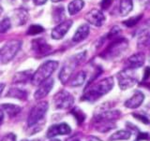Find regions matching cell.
<instances>
[{
	"label": "cell",
	"mask_w": 150,
	"mask_h": 141,
	"mask_svg": "<svg viewBox=\"0 0 150 141\" xmlns=\"http://www.w3.org/2000/svg\"><path fill=\"white\" fill-rule=\"evenodd\" d=\"M114 78L108 77L96 83H93L86 89L83 95V100L88 102H95L103 95H107L114 87Z\"/></svg>",
	"instance_id": "obj_1"
},
{
	"label": "cell",
	"mask_w": 150,
	"mask_h": 141,
	"mask_svg": "<svg viewBox=\"0 0 150 141\" xmlns=\"http://www.w3.org/2000/svg\"><path fill=\"white\" fill-rule=\"evenodd\" d=\"M86 57V51H82V53L72 55L64 63L62 68L59 72V79L63 84H66L69 79L71 78L74 70L81 64Z\"/></svg>",
	"instance_id": "obj_2"
},
{
	"label": "cell",
	"mask_w": 150,
	"mask_h": 141,
	"mask_svg": "<svg viewBox=\"0 0 150 141\" xmlns=\"http://www.w3.org/2000/svg\"><path fill=\"white\" fill-rule=\"evenodd\" d=\"M58 67L57 61H47L43 63L40 67L37 69V71L33 74V77L31 79V82L34 85H40L46 79H50L51 75L53 74L56 68Z\"/></svg>",
	"instance_id": "obj_3"
},
{
	"label": "cell",
	"mask_w": 150,
	"mask_h": 141,
	"mask_svg": "<svg viewBox=\"0 0 150 141\" xmlns=\"http://www.w3.org/2000/svg\"><path fill=\"white\" fill-rule=\"evenodd\" d=\"M128 48V40L124 37H115L100 54V57L106 60H112L119 56Z\"/></svg>",
	"instance_id": "obj_4"
},
{
	"label": "cell",
	"mask_w": 150,
	"mask_h": 141,
	"mask_svg": "<svg viewBox=\"0 0 150 141\" xmlns=\"http://www.w3.org/2000/svg\"><path fill=\"white\" fill-rule=\"evenodd\" d=\"M22 47V41L18 39H12L5 43L0 48V64H8L15 57Z\"/></svg>",
	"instance_id": "obj_5"
},
{
	"label": "cell",
	"mask_w": 150,
	"mask_h": 141,
	"mask_svg": "<svg viewBox=\"0 0 150 141\" xmlns=\"http://www.w3.org/2000/svg\"><path fill=\"white\" fill-rule=\"evenodd\" d=\"M48 109H49V105L46 101L40 102L39 104L33 107L27 118L28 127H32V126L44 121V117L46 115V112L48 110Z\"/></svg>",
	"instance_id": "obj_6"
},
{
	"label": "cell",
	"mask_w": 150,
	"mask_h": 141,
	"mask_svg": "<svg viewBox=\"0 0 150 141\" xmlns=\"http://www.w3.org/2000/svg\"><path fill=\"white\" fill-rule=\"evenodd\" d=\"M116 78L120 89L123 91L132 88L138 82V78L134 72V69L130 68H125L122 71L118 72Z\"/></svg>",
	"instance_id": "obj_7"
},
{
	"label": "cell",
	"mask_w": 150,
	"mask_h": 141,
	"mask_svg": "<svg viewBox=\"0 0 150 141\" xmlns=\"http://www.w3.org/2000/svg\"><path fill=\"white\" fill-rule=\"evenodd\" d=\"M53 103L55 109H67L74 104V97L69 92L61 90L54 95L53 98Z\"/></svg>",
	"instance_id": "obj_8"
},
{
	"label": "cell",
	"mask_w": 150,
	"mask_h": 141,
	"mask_svg": "<svg viewBox=\"0 0 150 141\" xmlns=\"http://www.w3.org/2000/svg\"><path fill=\"white\" fill-rule=\"evenodd\" d=\"M121 116L119 110H110V109H103L96 112L94 115V120L95 123H107V121H112L114 120L118 119Z\"/></svg>",
	"instance_id": "obj_9"
},
{
	"label": "cell",
	"mask_w": 150,
	"mask_h": 141,
	"mask_svg": "<svg viewBox=\"0 0 150 141\" xmlns=\"http://www.w3.org/2000/svg\"><path fill=\"white\" fill-rule=\"evenodd\" d=\"M84 19H86V21L89 25L96 26V27L102 26V25L105 22L104 14H103V12L100 9H98V8H93L91 11H89L86 14Z\"/></svg>",
	"instance_id": "obj_10"
},
{
	"label": "cell",
	"mask_w": 150,
	"mask_h": 141,
	"mask_svg": "<svg viewBox=\"0 0 150 141\" xmlns=\"http://www.w3.org/2000/svg\"><path fill=\"white\" fill-rule=\"evenodd\" d=\"M71 132V128L70 126L65 123H58L52 125L49 127L48 131L46 133V137L48 138H53L56 135H69Z\"/></svg>",
	"instance_id": "obj_11"
},
{
	"label": "cell",
	"mask_w": 150,
	"mask_h": 141,
	"mask_svg": "<svg viewBox=\"0 0 150 141\" xmlns=\"http://www.w3.org/2000/svg\"><path fill=\"white\" fill-rule=\"evenodd\" d=\"M54 79H52V78L46 79V81H44L42 83H40L39 85V88L37 89V91L34 93L35 99L40 100L48 95L49 93L54 87Z\"/></svg>",
	"instance_id": "obj_12"
},
{
	"label": "cell",
	"mask_w": 150,
	"mask_h": 141,
	"mask_svg": "<svg viewBox=\"0 0 150 141\" xmlns=\"http://www.w3.org/2000/svg\"><path fill=\"white\" fill-rule=\"evenodd\" d=\"M71 26H72L71 20H68V21H64L62 22H60L59 25H56L53 29V31H52V34H51L52 37L56 40L63 39Z\"/></svg>",
	"instance_id": "obj_13"
},
{
	"label": "cell",
	"mask_w": 150,
	"mask_h": 141,
	"mask_svg": "<svg viewBox=\"0 0 150 141\" xmlns=\"http://www.w3.org/2000/svg\"><path fill=\"white\" fill-rule=\"evenodd\" d=\"M32 50L38 55H46L50 53L52 48L44 39L40 37L32 41Z\"/></svg>",
	"instance_id": "obj_14"
},
{
	"label": "cell",
	"mask_w": 150,
	"mask_h": 141,
	"mask_svg": "<svg viewBox=\"0 0 150 141\" xmlns=\"http://www.w3.org/2000/svg\"><path fill=\"white\" fill-rule=\"evenodd\" d=\"M145 62V55L143 53H134L128 58L126 63L127 68L130 69H136L142 67Z\"/></svg>",
	"instance_id": "obj_15"
},
{
	"label": "cell",
	"mask_w": 150,
	"mask_h": 141,
	"mask_svg": "<svg viewBox=\"0 0 150 141\" xmlns=\"http://www.w3.org/2000/svg\"><path fill=\"white\" fill-rule=\"evenodd\" d=\"M144 100V95L141 91H135L133 95L125 102V107L130 109L139 107Z\"/></svg>",
	"instance_id": "obj_16"
},
{
	"label": "cell",
	"mask_w": 150,
	"mask_h": 141,
	"mask_svg": "<svg viewBox=\"0 0 150 141\" xmlns=\"http://www.w3.org/2000/svg\"><path fill=\"white\" fill-rule=\"evenodd\" d=\"M89 33H90V27L87 23H83V25H80L77 31L75 32V34L72 37V41L75 43H79L83 40H84L88 36Z\"/></svg>",
	"instance_id": "obj_17"
},
{
	"label": "cell",
	"mask_w": 150,
	"mask_h": 141,
	"mask_svg": "<svg viewBox=\"0 0 150 141\" xmlns=\"http://www.w3.org/2000/svg\"><path fill=\"white\" fill-rule=\"evenodd\" d=\"M7 97H11V98H16L19 100H26L28 93L25 90L20 88H11L8 90V92L6 95Z\"/></svg>",
	"instance_id": "obj_18"
},
{
	"label": "cell",
	"mask_w": 150,
	"mask_h": 141,
	"mask_svg": "<svg viewBox=\"0 0 150 141\" xmlns=\"http://www.w3.org/2000/svg\"><path fill=\"white\" fill-rule=\"evenodd\" d=\"M33 74L31 70H26V71L18 72L15 74V76L13 77V82L14 83H25L32 79Z\"/></svg>",
	"instance_id": "obj_19"
},
{
	"label": "cell",
	"mask_w": 150,
	"mask_h": 141,
	"mask_svg": "<svg viewBox=\"0 0 150 141\" xmlns=\"http://www.w3.org/2000/svg\"><path fill=\"white\" fill-rule=\"evenodd\" d=\"M150 46V32L143 31L140 33L137 40V47L139 49H145Z\"/></svg>",
	"instance_id": "obj_20"
},
{
	"label": "cell",
	"mask_w": 150,
	"mask_h": 141,
	"mask_svg": "<svg viewBox=\"0 0 150 141\" xmlns=\"http://www.w3.org/2000/svg\"><path fill=\"white\" fill-rule=\"evenodd\" d=\"M86 79V73L84 71H79L77 74H75L69 81V86L71 87H79L82 86L84 83V81Z\"/></svg>",
	"instance_id": "obj_21"
},
{
	"label": "cell",
	"mask_w": 150,
	"mask_h": 141,
	"mask_svg": "<svg viewBox=\"0 0 150 141\" xmlns=\"http://www.w3.org/2000/svg\"><path fill=\"white\" fill-rule=\"evenodd\" d=\"M83 6H84L83 0H72L68 6V11L69 15H75V14H77L78 12L82 11Z\"/></svg>",
	"instance_id": "obj_22"
},
{
	"label": "cell",
	"mask_w": 150,
	"mask_h": 141,
	"mask_svg": "<svg viewBox=\"0 0 150 141\" xmlns=\"http://www.w3.org/2000/svg\"><path fill=\"white\" fill-rule=\"evenodd\" d=\"M133 8V0H121L119 5V12L121 16H127Z\"/></svg>",
	"instance_id": "obj_23"
},
{
	"label": "cell",
	"mask_w": 150,
	"mask_h": 141,
	"mask_svg": "<svg viewBox=\"0 0 150 141\" xmlns=\"http://www.w3.org/2000/svg\"><path fill=\"white\" fill-rule=\"evenodd\" d=\"M131 137V132L129 130H120L112 134L109 137L110 141H117V140H128Z\"/></svg>",
	"instance_id": "obj_24"
},
{
	"label": "cell",
	"mask_w": 150,
	"mask_h": 141,
	"mask_svg": "<svg viewBox=\"0 0 150 141\" xmlns=\"http://www.w3.org/2000/svg\"><path fill=\"white\" fill-rule=\"evenodd\" d=\"M1 109L6 111L8 113V115L11 117V118H12V117H14V116H16L19 112L22 110V109L20 107H18L16 105H13V104H2Z\"/></svg>",
	"instance_id": "obj_25"
},
{
	"label": "cell",
	"mask_w": 150,
	"mask_h": 141,
	"mask_svg": "<svg viewBox=\"0 0 150 141\" xmlns=\"http://www.w3.org/2000/svg\"><path fill=\"white\" fill-rule=\"evenodd\" d=\"M65 18V9L64 7H55L53 11V19L55 22H64Z\"/></svg>",
	"instance_id": "obj_26"
},
{
	"label": "cell",
	"mask_w": 150,
	"mask_h": 141,
	"mask_svg": "<svg viewBox=\"0 0 150 141\" xmlns=\"http://www.w3.org/2000/svg\"><path fill=\"white\" fill-rule=\"evenodd\" d=\"M115 128V124L112 121H107V123H100L97 125V130L102 133H106L108 131Z\"/></svg>",
	"instance_id": "obj_27"
},
{
	"label": "cell",
	"mask_w": 150,
	"mask_h": 141,
	"mask_svg": "<svg viewBox=\"0 0 150 141\" xmlns=\"http://www.w3.org/2000/svg\"><path fill=\"white\" fill-rule=\"evenodd\" d=\"M17 13V22H19V25H25V22L28 19V13L25 9H18L16 11Z\"/></svg>",
	"instance_id": "obj_28"
},
{
	"label": "cell",
	"mask_w": 150,
	"mask_h": 141,
	"mask_svg": "<svg viewBox=\"0 0 150 141\" xmlns=\"http://www.w3.org/2000/svg\"><path fill=\"white\" fill-rule=\"evenodd\" d=\"M71 114L75 117V119L79 123H82L83 121L86 120V114L83 113V110H81L79 107H74L71 110Z\"/></svg>",
	"instance_id": "obj_29"
},
{
	"label": "cell",
	"mask_w": 150,
	"mask_h": 141,
	"mask_svg": "<svg viewBox=\"0 0 150 141\" xmlns=\"http://www.w3.org/2000/svg\"><path fill=\"white\" fill-rule=\"evenodd\" d=\"M11 28V22L9 18H5L2 21H0V33L1 34L8 32Z\"/></svg>",
	"instance_id": "obj_30"
},
{
	"label": "cell",
	"mask_w": 150,
	"mask_h": 141,
	"mask_svg": "<svg viewBox=\"0 0 150 141\" xmlns=\"http://www.w3.org/2000/svg\"><path fill=\"white\" fill-rule=\"evenodd\" d=\"M142 17H143L142 14H140V15H138V16L131 17V18L128 19V20L124 21L123 22V25H126L127 27H133L134 25H136L140 22V20L142 19Z\"/></svg>",
	"instance_id": "obj_31"
},
{
	"label": "cell",
	"mask_w": 150,
	"mask_h": 141,
	"mask_svg": "<svg viewBox=\"0 0 150 141\" xmlns=\"http://www.w3.org/2000/svg\"><path fill=\"white\" fill-rule=\"evenodd\" d=\"M43 31H44V29L42 26L34 25L29 27V29L27 31V34L28 35H38V34H40V33H42Z\"/></svg>",
	"instance_id": "obj_32"
},
{
	"label": "cell",
	"mask_w": 150,
	"mask_h": 141,
	"mask_svg": "<svg viewBox=\"0 0 150 141\" xmlns=\"http://www.w3.org/2000/svg\"><path fill=\"white\" fill-rule=\"evenodd\" d=\"M120 32H121V29L118 26H114L110 30V32L108 33L107 39H115V37L118 36V35L120 34Z\"/></svg>",
	"instance_id": "obj_33"
},
{
	"label": "cell",
	"mask_w": 150,
	"mask_h": 141,
	"mask_svg": "<svg viewBox=\"0 0 150 141\" xmlns=\"http://www.w3.org/2000/svg\"><path fill=\"white\" fill-rule=\"evenodd\" d=\"M132 116L134 117V118H136L137 120H139L140 121H142L143 123H145V124H148L150 123L149 119L147 118L146 116H144L143 114H140V113H133Z\"/></svg>",
	"instance_id": "obj_34"
},
{
	"label": "cell",
	"mask_w": 150,
	"mask_h": 141,
	"mask_svg": "<svg viewBox=\"0 0 150 141\" xmlns=\"http://www.w3.org/2000/svg\"><path fill=\"white\" fill-rule=\"evenodd\" d=\"M141 140H150V135L148 133H142L138 130V134L136 135V139L134 141H141Z\"/></svg>",
	"instance_id": "obj_35"
},
{
	"label": "cell",
	"mask_w": 150,
	"mask_h": 141,
	"mask_svg": "<svg viewBox=\"0 0 150 141\" xmlns=\"http://www.w3.org/2000/svg\"><path fill=\"white\" fill-rule=\"evenodd\" d=\"M1 141H16V135H14V134H12V133L7 134L1 139Z\"/></svg>",
	"instance_id": "obj_36"
},
{
	"label": "cell",
	"mask_w": 150,
	"mask_h": 141,
	"mask_svg": "<svg viewBox=\"0 0 150 141\" xmlns=\"http://www.w3.org/2000/svg\"><path fill=\"white\" fill-rule=\"evenodd\" d=\"M111 3H112V0H102L101 1V8H103V9H106V8H108L110 7V5H111Z\"/></svg>",
	"instance_id": "obj_37"
},
{
	"label": "cell",
	"mask_w": 150,
	"mask_h": 141,
	"mask_svg": "<svg viewBox=\"0 0 150 141\" xmlns=\"http://www.w3.org/2000/svg\"><path fill=\"white\" fill-rule=\"evenodd\" d=\"M150 77V67H146L144 72V81H146V79Z\"/></svg>",
	"instance_id": "obj_38"
},
{
	"label": "cell",
	"mask_w": 150,
	"mask_h": 141,
	"mask_svg": "<svg viewBox=\"0 0 150 141\" xmlns=\"http://www.w3.org/2000/svg\"><path fill=\"white\" fill-rule=\"evenodd\" d=\"M33 2L36 6H42L47 2V0H33Z\"/></svg>",
	"instance_id": "obj_39"
},
{
	"label": "cell",
	"mask_w": 150,
	"mask_h": 141,
	"mask_svg": "<svg viewBox=\"0 0 150 141\" xmlns=\"http://www.w3.org/2000/svg\"><path fill=\"white\" fill-rule=\"evenodd\" d=\"M86 141H102V140L97 137H94V135H90V137H88Z\"/></svg>",
	"instance_id": "obj_40"
},
{
	"label": "cell",
	"mask_w": 150,
	"mask_h": 141,
	"mask_svg": "<svg viewBox=\"0 0 150 141\" xmlns=\"http://www.w3.org/2000/svg\"><path fill=\"white\" fill-rule=\"evenodd\" d=\"M3 120H4V112L2 111V109H0V125L3 123Z\"/></svg>",
	"instance_id": "obj_41"
},
{
	"label": "cell",
	"mask_w": 150,
	"mask_h": 141,
	"mask_svg": "<svg viewBox=\"0 0 150 141\" xmlns=\"http://www.w3.org/2000/svg\"><path fill=\"white\" fill-rule=\"evenodd\" d=\"M5 83H0V96H1V95H2V93H3V91H4V89H5Z\"/></svg>",
	"instance_id": "obj_42"
},
{
	"label": "cell",
	"mask_w": 150,
	"mask_h": 141,
	"mask_svg": "<svg viewBox=\"0 0 150 141\" xmlns=\"http://www.w3.org/2000/svg\"><path fill=\"white\" fill-rule=\"evenodd\" d=\"M2 13H3V8H2L1 5H0V16L2 15Z\"/></svg>",
	"instance_id": "obj_43"
},
{
	"label": "cell",
	"mask_w": 150,
	"mask_h": 141,
	"mask_svg": "<svg viewBox=\"0 0 150 141\" xmlns=\"http://www.w3.org/2000/svg\"><path fill=\"white\" fill-rule=\"evenodd\" d=\"M50 141H60L59 139H56V138H54V139H52V140H50Z\"/></svg>",
	"instance_id": "obj_44"
},
{
	"label": "cell",
	"mask_w": 150,
	"mask_h": 141,
	"mask_svg": "<svg viewBox=\"0 0 150 141\" xmlns=\"http://www.w3.org/2000/svg\"><path fill=\"white\" fill-rule=\"evenodd\" d=\"M53 2H59V1H61V0H52Z\"/></svg>",
	"instance_id": "obj_45"
},
{
	"label": "cell",
	"mask_w": 150,
	"mask_h": 141,
	"mask_svg": "<svg viewBox=\"0 0 150 141\" xmlns=\"http://www.w3.org/2000/svg\"><path fill=\"white\" fill-rule=\"evenodd\" d=\"M32 141H40V140H38V139H35V140H32Z\"/></svg>",
	"instance_id": "obj_46"
},
{
	"label": "cell",
	"mask_w": 150,
	"mask_h": 141,
	"mask_svg": "<svg viewBox=\"0 0 150 141\" xmlns=\"http://www.w3.org/2000/svg\"><path fill=\"white\" fill-rule=\"evenodd\" d=\"M22 141H28L27 139H23V140H22Z\"/></svg>",
	"instance_id": "obj_47"
},
{
	"label": "cell",
	"mask_w": 150,
	"mask_h": 141,
	"mask_svg": "<svg viewBox=\"0 0 150 141\" xmlns=\"http://www.w3.org/2000/svg\"><path fill=\"white\" fill-rule=\"evenodd\" d=\"M23 1H28V0H23Z\"/></svg>",
	"instance_id": "obj_48"
},
{
	"label": "cell",
	"mask_w": 150,
	"mask_h": 141,
	"mask_svg": "<svg viewBox=\"0 0 150 141\" xmlns=\"http://www.w3.org/2000/svg\"><path fill=\"white\" fill-rule=\"evenodd\" d=\"M149 106H150V104H149Z\"/></svg>",
	"instance_id": "obj_49"
}]
</instances>
